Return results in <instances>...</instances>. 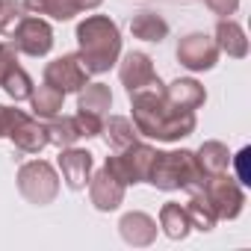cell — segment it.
I'll list each match as a JSON object with an SVG mask.
<instances>
[{
	"mask_svg": "<svg viewBox=\"0 0 251 251\" xmlns=\"http://www.w3.org/2000/svg\"><path fill=\"white\" fill-rule=\"evenodd\" d=\"M130 109H133V124L139 136L157 139V142H180L195 133L198 118L189 109H175L166 98L163 89H142L130 95Z\"/></svg>",
	"mask_w": 251,
	"mask_h": 251,
	"instance_id": "cell-1",
	"label": "cell"
},
{
	"mask_svg": "<svg viewBox=\"0 0 251 251\" xmlns=\"http://www.w3.org/2000/svg\"><path fill=\"white\" fill-rule=\"evenodd\" d=\"M77 56L89 74H106L121 56V30L109 15H86L77 24Z\"/></svg>",
	"mask_w": 251,
	"mask_h": 251,
	"instance_id": "cell-2",
	"label": "cell"
},
{
	"mask_svg": "<svg viewBox=\"0 0 251 251\" xmlns=\"http://www.w3.org/2000/svg\"><path fill=\"white\" fill-rule=\"evenodd\" d=\"M154 189H163V192H201L204 183H207V175L201 172L198 160H195V151H157L154 154V163H151V172H148V180Z\"/></svg>",
	"mask_w": 251,
	"mask_h": 251,
	"instance_id": "cell-3",
	"label": "cell"
},
{
	"mask_svg": "<svg viewBox=\"0 0 251 251\" xmlns=\"http://www.w3.org/2000/svg\"><path fill=\"white\" fill-rule=\"evenodd\" d=\"M18 192L36 204V207H48L56 201L59 195V175L48 160H30L18 169Z\"/></svg>",
	"mask_w": 251,
	"mask_h": 251,
	"instance_id": "cell-4",
	"label": "cell"
},
{
	"mask_svg": "<svg viewBox=\"0 0 251 251\" xmlns=\"http://www.w3.org/2000/svg\"><path fill=\"white\" fill-rule=\"evenodd\" d=\"M154 154L157 148L145 145V142H133L124 151H112V157H106V169L124 183V186H136V183H145L148 180V172H151V163H154Z\"/></svg>",
	"mask_w": 251,
	"mask_h": 251,
	"instance_id": "cell-5",
	"label": "cell"
},
{
	"mask_svg": "<svg viewBox=\"0 0 251 251\" xmlns=\"http://www.w3.org/2000/svg\"><path fill=\"white\" fill-rule=\"evenodd\" d=\"M201 192H204V198L210 201V207H213V213H216L219 222H222V219L233 222V219H239L242 210H245V186H242L236 177H230L227 172L207 177V183H204Z\"/></svg>",
	"mask_w": 251,
	"mask_h": 251,
	"instance_id": "cell-6",
	"label": "cell"
},
{
	"mask_svg": "<svg viewBox=\"0 0 251 251\" xmlns=\"http://www.w3.org/2000/svg\"><path fill=\"white\" fill-rule=\"evenodd\" d=\"M6 139L24 151V154H39L42 148H48V127L36 118V115H27L24 109H15L12 106V115H9V127H6Z\"/></svg>",
	"mask_w": 251,
	"mask_h": 251,
	"instance_id": "cell-7",
	"label": "cell"
},
{
	"mask_svg": "<svg viewBox=\"0 0 251 251\" xmlns=\"http://www.w3.org/2000/svg\"><path fill=\"white\" fill-rule=\"evenodd\" d=\"M12 45L18 53H27V56H48L50 48H53V30L45 18L39 15H24L21 24L12 30Z\"/></svg>",
	"mask_w": 251,
	"mask_h": 251,
	"instance_id": "cell-8",
	"label": "cell"
},
{
	"mask_svg": "<svg viewBox=\"0 0 251 251\" xmlns=\"http://www.w3.org/2000/svg\"><path fill=\"white\" fill-rule=\"evenodd\" d=\"M177 62L186 68V71H213L216 62H219V48H216V39L207 36V33H186L180 42H177Z\"/></svg>",
	"mask_w": 251,
	"mask_h": 251,
	"instance_id": "cell-9",
	"label": "cell"
},
{
	"mask_svg": "<svg viewBox=\"0 0 251 251\" xmlns=\"http://www.w3.org/2000/svg\"><path fill=\"white\" fill-rule=\"evenodd\" d=\"M118 80L121 86L127 89V95L133 92H142V89H163L157 71H154V62L145 50H130L124 53L121 62H118Z\"/></svg>",
	"mask_w": 251,
	"mask_h": 251,
	"instance_id": "cell-10",
	"label": "cell"
},
{
	"mask_svg": "<svg viewBox=\"0 0 251 251\" xmlns=\"http://www.w3.org/2000/svg\"><path fill=\"white\" fill-rule=\"evenodd\" d=\"M45 83L56 86L62 95H71V92H80L89 83V71H86V65L80 62L77 53H62V56H56L53 62L45 65Z\"/></svg>",
	"mask_w": 251,
	"mask_h": 251,
	"instance_id": "cell-11",
	"label": "cell"
},
{
	"mask_svg": "<svg viewBox=\"0 0 251 251\" xmlns=\"http://www.w3.org/2000/svg\"><path fill=\"white\" fill-rule=\"evenodd\" d=\"M124 186L106 166H100L98 172H92V180H89V198H92V207L100 210V213H112L124 204Z\"/></svg>",
	"mask_w": 251,
	"mask_h": 251,
	"instance_id": "cell-12",
	"label": "cell"
},
{
	"mask_svg": "<svg viewBox=\"0 0 251 251\" xmlns=\"http://www.w3.org/2000/svg\"><path fill=\"white\" fill-rule=\"evenodd\" d=\"M56 166H59V172H62L65 186H68V189H74V192H80V189H86V186H89V180H92L95 157H92L89 151H83V148H74V145H71V148H59Z\"/></svg>",
	"mask_w": 251,
	"mask_h": 251,
	"instance_id": "cell-13",
	"label": "cell"
},
{
	"mask_svg": "<svg viewBox=\"0 0 251 251\" xmlns=\"http://www.w3.org/2000/svg\"><path fill=\"white\" fill-rule=\"evenodd\" d=\"M163 98L175 106V109H201L207 103V89L195 80V77H177L169 86H163Z\"/></svg>",
	"mask_w": 251,
	"mask_h": 251,
	"instance_id": "cell-14",
	"label": "cell"
},
{
	"mask_svg": "<svg viewBox=\"0 0 251 251\" xmlns=\"http://www.w3.org/2000/svg\"><path fill=\"white\" fill-rule=\"evenodd\" d=\"M118 233H121V239L127 242V245L145 248V245H151L157 239V222L148 213L133 210V213H124L118 219Z\"/></svg>",
	"mask_w": 251,
	"mask_h": 251,
	"instance_id": "cell-15",
	"label": "cell"
},
{
	"mask_svg": "<svg viewBox=\"0 0 251 251\" xmlns=\"http://www.w3.org/2000/svg\"><path fill=\"white\" fill-rule=\"evenodd\" d=\"M213 39H216L219 53H227L230 59H245L248 56V36H245L242 24H236L230 18H219Z\"/></svg>",
	"mask_w": 251,
	"mask_h": 251,
	"instance_id": "cell-16",
	"label": "cell"
},
{
	"mask_svg": "<svg viewBox=\"0 0 251 251\" xmlns=\"http://www.w3.org/2000/svg\"><path fill=\"white\" fill-rule=\"evenodd\" d=\"M100 136L106 139V145L112 151H124L127 145H133L139 139V130H136V124L127 115H109V118H103Z\"/></svg>",
	"mask_w": 251,
	"mask_h": 251,
	"instance_id": "cell-17",
	"label": "cell"
},
{
	"mask_svg": "<svg viewBox=\"0 0 251 251\" xmlns=\"http://www.w3.org/2000/svg\"><path fill=\"white\" fill-rule=\"evenodd\" d=\"M130 33H133V39L160 45V42L169 36V21H166L163 15L145 9V12H136V15L130 18Z\"/></svg>",
	"mask_w": 251,
	"mask_h": 251,
	"instance_id": "cell-18",
	"label": "cell"
},
{
	"mask_svg": "<svg viewBox=\"0 0 251 251\" xmlns=\"http://www.w3.org/2000/svg\"><path fill=\"white\" fill-rule=\"evenodd\" d=\"M195 160H198V166H201V172H204L207 177L225 175V172L230 169V151H227L225 142H216V139L204 142V145L195 151Z\"/></svg>",
	"mask_w": 251,
	"mask_h": 251,
	"instance_id": "cell-19",
	"label": "cell"
},
{
	"mask_svg": "<svg viewBox=\"0 0 251 251\" xmlns=\"http://www.w3.org/2000/svg\"><path fill=\"white\" fill-rule=\"evenodd\" d=\"M62 100H65V95H62L56 86H50V83L33 86L30 106H33V115H36V118H53V115H59Z\"/></svg>",
	"mask_w": 251,
	"mask_h": 251,
	"instance_id": "cell-20",
	"label": "cell"
},
{
	"mask_svg": "<svg viewBox=\"0 0 251 251\" xmlns=\"http://www.w3.org/2000/svg\"><path fill=\"white\" fill-rule=\"evenodd\" d=\"M160 227H163V233L169 239H186L189 230H192L189 216H186V207L183 204H175V201L163 204L160 207Z\"/></svg>",
	"mask_w": 251,
	"mask_h": 251,
	"instance_id": "cell-21",
	"label": "cell"
},
{
	"mask_svg": "<svg viewBox=\"0 0 251 251\" xmlns=\"http://www.w3.org/2000/svg\"><path fill=\"white\" fill-rule=\"evenodd\" d=\"M45 127H48V142L56 148H71L83 139L74 115H53V118H48Z\"/></svg>",
	"mask_w": 251,
	"mask_h": 251,
	"instance_id": "cell-22",
	"label": "cell"
},
{
	"mask_svg": "<svg viewBox=\"0 0 251 251\" xmlns=\"http://www.w3.org/2000/svg\"><path fill=\"white\" fill-rule=\"evenodd\" d=\"M109 106H112V92H109L106 83H86L77 92V109H83V112L106 115Z\"/></svg>",
	"mask_w": 251,
	"mask_h": 251,
	"instance_id": "cell-23",
	"label": "cell"
},
{
	"mask_svg": "<svg viewBox=\"0 0 251 251\" xmlns=\"http://www.w3.org/2000/svg\"><path fill=\"white\" fill-rule=\"evenodd\" d=\"M186 207V216H189V225H192V230H201V233H210L213 227H216V213H213V207H210V201L204 198V192H192L189 195V201L183 204Z\"/></svg>",
	"mask_w": 251,
	"mask_h": 251,
	"instance_id": "cell-24",
	"label": "cell"
},
{
	"mask_svg": "<svg viewBox=\"0 0 251 251\" xmlns=\"http://www.w3.org/2000/svg\"><path fill=\"white\" fill-rule=\"evenodd\" d=\"M30 15H48L53 21H71L77 15L74 0H21Z\"/></svg>",
	"mask_w": 251,
	"mask_h": 251,
	"instance_id": "cell-25",
	"label": "cell"
},
{
	"mask_svg": "<svg viewBox=\"0 0 251 251\" xmlns=\"http://www.w3.org/2000/svg\"><path fill=\"white\" fill-rule=\"evenodd\" d=\"M0 89H3L15 103H18V100H30V95H33V77H30L21 65H15V68L3 77Z\"/></svg>",
	"mask_w": 251,
	"mask_h": 251,
	"instance_id": "cell-26",
	"label": "cell"
},
{
	"mask_svg": "<svg viewBox=\"0 0 251 251\" xmlns=\"http://www.w3.org/2000/svg\"><path fill=\"white\" fill-rule=\"evenodd\" d=\"M24 12L27 9L18 0H0V36H12V30L21 24Z\"/></svg>",
	"mask_w": 251,
	"mask_h": 251,
	"instance_id": "cell-27",
	"label": "cell"
},
{
	"mask_svg": "<svg viewBox=\"0 0 251 251\" xmlns=\"http://www.w3.org/2000/svg\"><path fill=\"white\" fill-rule=\"evenodd\" d=\"M74 121H77V127H80L83 139H95V136H100V130H103V115H95V112L77 109Z\"/></svg>",
	"mask_w": 251,
	"mask_h": 251,
	"instance_id": "cell-28",
	"label": "cell"
},
{
	"mask_svg": "<svg viewBox=\"0 0 251 251\" xmlns=\"http://www.w3.org/2000/svg\"><path fill=\"white\" fill-rule=\"evenodd\" d=\"M248 157H251V148H248V145H245V148H239V154H230V166L236 169V180H239L242 186H248V183H251Z\"/></svg>",
	"mask_w": 251,
	"mask_h": 251,
	"instance_id": "cell-29",
	"label": "cell"
},
{
	"mask_svg": "<svg viewBox=\"0 0 251 251\" xmlns=\"http://www.w3.org/2000/svg\"><path fill=\"white\" fill-rule=\"evenodd\" d=\"M18 65V50L12 42H0V83H3V77Z\"/></svg>",
	"mask_w": 251,
	"mask_h": 251,
	"instance_id": "cell-30",
	"label": "cell"
},
{
	"mask_svg": "<svg viewBox=\"0 0 251 251\" xmlns=\"http://www.w3.org/2000/svg\"><path fill=\"white\" fill-rule=\"evenodd\" d=\"M207 3V9L213 12V15H219V18H230L236 9H239V0H204Z\"/></svg>",
	"mask_w": 251,
	"mask_h": 251,
	"instance_id": "cell-31",
	"label": "cell"
},
{
	"mask_svg": "<svg viewBox=\"0 0 251 251\" xmlns=\"http://www.w3.org/2000/svg\"><path fill=\"white\" fill-rule=\"evenodd\" d=\"M9 115H12V106H3V103H0V139H6V127H9Z\"/></svg>",
	"mask_w": 251,
	"mask_h": 251,
	"instance_id": "cell-32",
	"label": "cell"
},
{
	"mask_svg": "<svg viewBox=\"0 0 251 251\" xmlns=\"http://www.w3.org/2000/svg\"><path fill=\"white\" fill-rule=\"evenodd\" d=\"M100 3H103V0H74L77 12H89V9H98Z\"/></svg>",
	"mask_w": 251,
	"mask_h": 251,
	"instance_id": "cell-33",
	"label": "cell"
}]
</instances>
